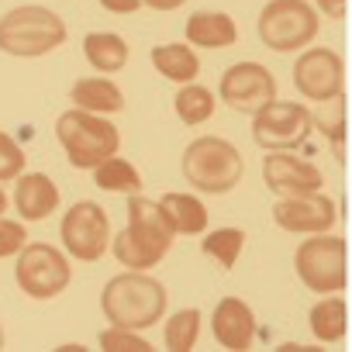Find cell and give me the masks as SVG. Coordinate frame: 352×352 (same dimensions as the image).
<instances>
[{
  "label": "cell",
  "mask_w": 352,
  "mask_h": 352,
  "mask_svg": "<svg viewBox=\"0 0 352 352\" xmlns=\"http://www.w3.org/2000/svg\"><path fill=\"white\" fill-rule=\"evenodd\" d=\"M184 35H187V45H197V49H232L239 42L235 18L225 14V11H197V14H190L187 25H184Z\"/></svg>",
  "instance_id": "cell-17"
},
{
  "label": "cell",
  "mask_w": 352,
  "mask_h": 352,
  "mask_svg": "<svg viewBox=\"0 0 352 352\" xmlns=\"http://www.w3.org/2000/svg\"><path fill=\"white\" fill-rule=\"evenodd\" d=\"M307 324H311V335L324 345L331 342H342L345 331H349V307L338 294H321V300L311 307L307 314Z\"/></svg>",
  "instance_id": "cell-20"
},
{
  "label": "cell",
  "mask_w": 352,
  "mask_h": 352,
  "mask_svg": "<svg viewBox=\"0 0 352 352\" xmlns=\"http://www.w3.org/2000/svg\"><path fill=\"white\" fill-rule=\"evenodd\" d=\"M14 208L25 221H45L59 211V187L49 173H21L14 187Z\"/></svg>",
  "instance_id": "cell-16"
},
{
  "label": "cell",
  "mask_w": 352,
  "mask_h": 352,
  "mask_svg": "<svg viewBox=\"0 0 352 352\" xmlns=\"http://www.w3.org/2000/svg\"><path fill=\"white\" fill-rule=\"evenodd\" d=\"M152 66L155 73H162L173 83H194L201 73V59L194 52V45L187 42H166L152 49Z\"/></svg>",
  "instance_id": "cell-19"
},
{
  "label": "cell",
  "mask_w": 352,
  "mask_h": 352,
  "mask_svg": "<svg viewBox=\"0 0 352 352\" xmlns=\"http://www.w3.org/2000/svg\"><path fill=\"white\" fill-rule=\"evenodd\" d=\"M159 208L169 218L176 235H204L208 232V208L194 194H166L159 201Z\"/></svg>",
  "instance_id": "cell-21"
},
{
  "label": "cell",
  "mask_w": 352,
  "mask_h": 352,
  "mask_svg": "<svg viewBox=\"0 0 352 352\" xmlns=\"http://www.w3.org/2000/svg\"><path fill=\"white\" fill-rule=\"evenodd\" d=\"M338 218V208L331 197H324L321 190L314 194H297V197H280L273 204V221L276 228L290 232V235H318V232H331Z\"/></svg>",
  "instance_id": "cell-13"
},
{
  "label": "cell",
  "mask_w": 352,
  "mask_h": 352,
  "mask_svg": "<svg viewBox=\"0 0 352 352\" xmlns=\"http://www.w3.org/2000/svg\"><path fill=\"white\" fill-rule=\"evenodd\" d=\"M294 273L311 294H342L349 283V249L342 235L318 232L294 252Z\"/></svg>",
  "instance_id": "cell-6"
},
{
  "label": "cell",
  "mask_w": 352,
  "mask_h": 352,
  "mask_svg": "<svg viewBox=\"0 0 352 352\" xmlns=\"http://www.w3.org/2000/svg\"><path fill=\"white\" fill-rule=\"evenodd\" d=\"M242 245H245V232L242 228H218V232H208L204 242H201L204 256L214 259L225 273L235 270V263L242 256Z\"/></svg>",
  "instance_id": "cell-26"
},
{
  "label": "cell",
  "mask_w": 352,
  "mask_h": 352,
  "mask_svg": "<svg viewBox=\"0 0 352 352\" xmlns=\"http://www.w3.org/2000/svg\"><path fill=\"white\" fill-rule=\"evenodd\" d=\"M173 107H176V118H180L184 124L197 128V124H204V121L214 118L218 100H214V94H211L208 87H201V83L194 80V83H184V87H180V94H176Z\"/></svg>",
  "instance_id": "cell-24"
},
{
  "label": "cell",
  "mask_w": 352,
  "mask_h": 352,
  "mask_svg": "<svg viewBox=\"0 0 352 352\" xmlns=\"http://www.w3.org/2000/svg\"><path fill=\"white\" fill-rule=\"evenodd\" d=\"M263 184L276 197H297V194L321 190L324 176H321V169L314 162H307V159L290 155L287 148H280V152H270L263 159Z\"/></svg>",
  "instance_id": "cell-14"
},
{
  "label": "cell",
  "mask_w": 352,
  "mask_h": 352,
  "mask_svg": "<svg viewBox=\"0 0 352 352\" xmlns=\"http://www.w3.org/2000/svg\"><path fill=\"white\" fill-rule=\"evenodd\" d=\"M94 184L100 190H107V194H138L142 190V176H138V169L128 159H121L114 152V155H107L104 162L94 166Z\"/></svg>",
  "instance_id": "cell-23"
},
{
  "label": "cell",
  "mask_w": 352,
  "mask_h": 352,
  "mask_svg": "<svg viewBox=\"0 0 352 352\" xmlns=\"http://www.w3.org/2000/svg\"><path fill=\"white\" fill-rule=\"evenodd\" d=\"M142 4L148 11H176V8H184L187 0H142Z\"/></svg>",
  "instance_id": "cell-32"
},
{
  "label": "cell",
  "mask_w": 352,
  "mask_h": 352,
  "mask_svg": "<svg viewBox=\"0 0 352 352\" xmlns=\"http://www.w3.org/2000/svg\"><path fill=\"white\" fill-rule=\"evenodd\" d=\"M56 138L73 169H94L97 162H104L107 155L121 148V135L107 121V114H90L80 107H69L59 114Z\"/></svg>",
  "instance_id": "cell-5"
},
{
  "label": "cell",
  "mask_w": 352,
  "mask_h": 352,
  "mask_svg": "<svg viewBox=\"0 0 352 352\" xmlns=\"http://www.w3.org/2000/svg\"><path fill=\"white\" fill-rule=\"evenodd\" d=\"M184 180L197 194H232L242 180V152L221 135H201L184 148Z\"/></svg>",
  "instance_id": "cell-3"
},
{
  "label": "cell",
  "mask_w": 352,
  "mask_h": 352,
  "mask_svg": "<svg viewBox=\"0 0 352 352\" xmlns=\"http://www.w3.org/2000/svg\"><path fill=\"white\" fill-rule=\"evenodd\" d=\"M211 335H214L218 345H225L232 352L252 349V338H256V314H252V307L242 297H221L214 304V314H211Z\"/></svg>",
  "instance_id": "cell-15"
},
{
  "label": "cell",
  "mask_w": 352,
  "mask_h": 352,
  "mask_svg": "<svg viewBox=\"0 0 352 352\" xmlns=\"http://www.w3.org/2000/svg\"><path fill=\"white\" fill-rule=\"evenodd\" d=\"M69 100H73V107L90 111V114H118V111H124V94L107 76H83V80H76L69 87Z\"/></svg>",
  "instance_id": "cell-18"
},
{
  "label": "cell",
  "mask_w": 352,
  "mask_h": 352,
  "mask_svg": "<svg viewBox=\"0 0 352 352\" xmlns=\"http://www.w3.org/2000/svg\"><path fill=\"white\" fill-rule=\"evenodd\" d=\"M69 28L66 21L38 4L28 8H14L0 18V52L18 56V59H38L56 52L59 45H66Z\"/></svg>",
  "instance_id": "cell-4"
},
{
  "label": "cell",
  "mask_w": 352,
  "mask_h": 352,
  "mask_svg": "<svg viewBox=\"0 0 352 352\" xmlns=\"http://www.w3.org/2000/svg\"><path fill=\"white\" fill-rule=\"evenodd\" d=\"M100 311L118 328L145 331V328L159 324L166 314V287L142 270H124L104 283Z\"/></svg>",
  "instance_id": "cell-2"
},
{
  "label": "cell",
  "mask_w": 352,
  "mask_h": 352,
  "mask_svg": "<svg viewBox=\"0 0 352 352\" xmlns=\"http://www.w3.org/2000/svg\"><path fill=\"white\" fill-rule=\"evenodd\" d=\"M8 204H11V201H8V194H4V190H0V214H4V211H8Z\"/></svg>",
  "instance_id": "cell-33"
},
{
  "label": "cell",
  "mask_w": 352,
  "mask_h": 352,
  "mask_svg": "<svg viewBox=\"0 0 352 352\" xmlns=\"http://www.w3.org/2000/svg\"><path fill=\"white\" fill-rule=\"evenodd\" d=\"M14 280L32 300H52L73 283L69 256L49 242H25L14 263Z\"/></svg>",
  "instance_id": "cell-8"
},
{
  "label": "cell",
  "mask_w": 352,
  "mask_h": 352,
  "mask_svg": "<svg viewBox=\"0 0 352 352\" xmlns=\"http://www.w3.org/2000/svg\"><path fill=\"white\" fill-rule=\"evenodd\" d=\"M83 56L97 73H118L128 66V42L114 32H90L83 38Z\"/></svg>",
  "instance_id": "cell-22"
},
{
  "label": "cell",
  "mask_w": 352,
  "mask_h": 352,
  "mask_svg": "<svg viewBox=\"0 0 352 352\" xmlns=\"http://www.w3.org/2000/svg\"><path fill=\"white\" fill-rule=\"evenodd\" d=\"M321 18L307 0H270L259 11V42L273 52H297L318 38Z\"/></svg>",
  "instance_id": "cell-7"
},
{
  "label": "cell",
  "mask_w": 352,
  "mask_h": 352,
  "mask_svg": "<svg viewBox=\"0 0 352 352\" xmlns=\"http://www.w3.org/2000/svg\"><path fill=\"white\" fill-rule=\"evenodd\" d=\"M311 131H314V114L307 111V104H297V100H276L273 97L270 104H263L252 114V138L266 152L300 148Z\"/></svg>",
  "instance_id": "cell-9"
},
{
  "label": "cell",
  "mask_w": 352,
  "mask_h": 352,
  "mask_svg": "<svg viewBox=\"0 0 352 352\" xmlns=\"http://www.w3.org/2000/svg\"><path fill=\"white\" fill-rule=\"evenodd\" d=\"M21 173H25V152H21V145L8 131H0V184L18 180Z\"/></svg>",
  "instance_id": "cell-28"
},
{
  "label": "cell",
  "mask_w": 352,
  "mask_h": 352,
  "mask_svg": "<svg viewBox=\"0 0 352 352\" xmlns=\"http://www.w3.org/2000/svg\"><path fill=\"white\" fill-rule=\"evenodd\" d=\"M59 239L69 259L97 263L111 249V218L97 201H76L59 225Z\"/></svg>",
  "instance_id": "cell-10"
},
{
  "label": "cell",
  "mask_w": 352,
  "mask_h": 352,
  "mask_svg": "<svg viewBox=\"0 0 352 352\" xmlns=\"http://www.w3.org/2000/svg\"><path fill=\"white\" fill-rule=\"evenodd\" d=\"M97 342H100V349H107V352H152V345H148V338H142V331L118 328V324L104 328V331L97 335Z\"/></svg>",
  "instance_id": "cell-27"
},
{
  "label": "cell",
  "mask_w": 352,
  "mask_h": 352,
  "mask_svg": "<svg viewBox=\"0 0 352 352\" xmlns=\"http://www.w3.org/2000/svg\"><path fill=\"white\" fill-rule=\"evenodd\" d=\"M314 4H318V11H321L324 18L342 21V18H345V8H349V0H314Z\"/></svg>",
  "instance_id": "cell-30"
},
{
  "label": "cell",
  "mask_w": 352,
  "mask_h": 352,
  "mask_svg": "<svg viewBox=\"0 0 352 352\" xmlns=\"http://www.w3.org/2000/svg\"><path fill=\"white\" fill-rule=\"evenodd\" d=\"M342 80H345V69L331 49H307L294 63V87L304 100H314V104L338 100Z\"/></svg>",
  "instance_id": "cell-11"
},
{
  "label": "cell",
  "mask_w": 352,
  "mask_h": 352,
  "mask_svg": "<svg viewBox=\"0 0 352 352\" xmlns=\"http://www.w3.org/2000/svg\"><path fill=\"white\" fill-rule=\"evenodd\" d=\"M100 8L107 14H135L142 8V0H100Z\"/></svg>",
  "instance_id": "cell-31"
},
{
  "label": "cell",
  "mask_w": 352,
  "mask_h": 352,
  "mask_svg": "<svg viewBox=\"0 0 352 352\" xmlns=\"http://www.w3.org/2000/svg\"><path fill=\"white\" fill-rule=\"evenodd\" d=\"M221 100L239 114H256L276 97V80L263 63H235L221 73Z\"/></svg>",
  "instance_id": "cell-12"
},
{
  "label": "cell",
  "mask_w": 352,
  "mask_h": 352,
  "mask_svg": "<svg viewBox=\"0 0 352 352\" xmlns=\"http://www.w3.org/2000/svg\"><path fill=\"white\" fill-rule=\"evenodd\" d=\"M0 349H4V324H0Z\"/></svg>",
  "instance_id": "cell-34"
},
{
  "label": "cell",
  "mask_w": 352,
  "mask_h": 352,
  "mask_svg": "<svg viewBox=\"0 0 352 352\" xmlns=\"http://www.w3.org/2000/svg\"><path fill=\"white\" fill-rule=\"evenodd\" d=\"M128 225L124 232L114 235V259L124 270H142L148 273L152 266H159L169 249H173V225L162 214L159 201H148L142 194H128Z\"/></svg>",
  "instance_id": "cell-1"
},
{
  "label": "cell",
  "mask_w": 352,
  "mask_h": 352,
  "mask_svg": "<svg viewBox=\"0 0 352 352\" xmlns=\"http://www.w3.org/2000/svg\"><path fill=\"white\" fill-rule=\"evenodd\" d=\"M201 321H204V318H201V311H197V307H180L176 314H169L166 331H162L166 349H173V352H190V349L197 345Z\"/></svg>",
  "instance_id": "cell-25"
},
{
  "label": "cell",
  "mask_w": 352,
  "mask_h": 352,
  "mask_svg": "<svg viewBox=\"0 0 352 352\" xmlns=\"http://www.w3.org/2000/svg\"><path fill=\"white\" fill-rule=\"evenodd\" d=\"M25 242H28V228L21 221H11V218L0 214V259L18 256L25 249Z\"/></svg>",
  "instance_id": "cell-29"
}]
</instances>
